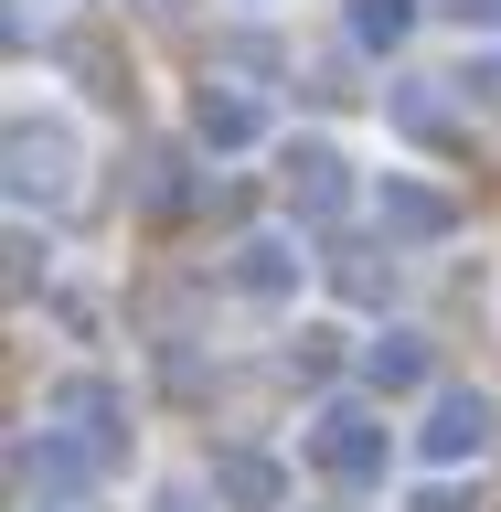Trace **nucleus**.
Masks as SVG:
<instances>
[{"label": "nucleus", "mask_w": 501, "mask_h": 512, "mask_svg": "<svg viewBox=\"0 0 501 512\" xmlns=\"http://www.w3.org/2000/svg\"><path fill=\"white\" fill-rule=\"evenodd\" d=\"M320 470H374V459H384V448L374 438H363V416H320Z\"/></svg>", "instance_id": "nucleus-2"}, {"label": "nucleus", "mask_w": 501, "mask_h": 512, "mask_svg": "<svg viewBox=\"0 0 501 512\" xmlns=\"http://www.w3.org/2000/svg\"><path fill=\"white\" fill-rule=\"evenodd\" d=\"M480 438H491V406H480V395H448L438 427H427V459H459V448H480Z\"/></svg>", "instance_id": "nucleus-1"}, {"label": "nucleus", "mask_w": 501, "mask_h": 512, "mask_svg": "<svg viewBox=\"0 0 501 512\" xmlns=\"http://www.w3.org/2000/svg\"><path fill=\"white\" fill-rule=\"evenodd\" d=\"M416 512H459V491H416Z\"/></svg>", "instance_id": "nucleus-3"}]
</instances>
